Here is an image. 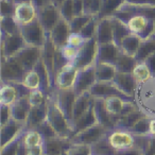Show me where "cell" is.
Wrapping results in <instances>:
<instances>
[{
    "label": "cell",
    "instance_id": "52a82bcc",
    "mask_svg": "<svg viewBox=\"0 0 155 155\" xmlns=\"http://www.w3.org/2000/svg\"><path fill=\"white\" fill-rule=\"evenodd\" d=\"M20 32L27 45L36 46V47H43L49 36L45 32L43 26L37 18L31 24L20 27Z\"/></svg>",
    "mask_w": 155,
    "mask_h": 155
},
{
    "label": "cell",
    "instance_id": "44dd1931",
    "mask_svg": "<svg viewBox=\"0 0 155 155\" xmlns=\"http://www.w3.org/2000/svg\"><path fill=\"white\" fill-rule=\"evenodd\" d=\"M26 129V124L18 122L12 118L8 123L0 127V137H1V147H5L7 143L17 137L24 130Z\"/></svg>",
    "mask_w": 155,
    "mask_h": 155
},
{
    "label": "cell",
    "instance_id": "7dc6e473",
    "mask_svg": "<svg viewBox=\"0 0 155 155\" xmlns=\"http://www.w3.org/2000/svg\"><path fill=\"white\" fill-rule=\"evenodd\" d=\"M60 10V14L64 19L67 21H70L73 17H74V11H73V5L72 0H65L64 2L60 5L58 8Z\"/></svg>",
    "mask_w": 155,
    "mask_h": 155
},
{
    "label": "cell",
    "instance_id": "30bf717a",
    "mask_svg": "<svg viewBox=\"0 0 155 155\" xmlns=\"http://www.w3.org/2000/svg\"><path fill=\"white\" fill-rule=\"evenodd\" d=\"M51 95L55 99L56 103L61 107V110L66 115L67 119L70 122L71 129H72V113H73V106L77 99L73 88H67V89H58L54 88L51 91Z\"/></svg>",
    "mask_w": 155,
    "mask_h": 155
},
{
    "label": "cell",
    "instance_id": "e575fe53",
    "mask_svg": "<svg viewBox=\"0 0 155 155\" xmlns=\"http://www.w3.org/2000/svg\"><path fill=\"white\" fill-rule=\"evenodd\" d=\"M21 83L24 84V86H26L27 88L29 89V91L41 89V86H43L41 77V74H39V72L35 68L27 71Z\"/></svg>",
    "mask_w": 155,
    "mask_h": 155
},
{
    "label": "cell",
    "instance_id": "4316f807",
    "mask_svg": "<svg viewBox=\"0 0 155 155\" xmlns=\"http://www.w3.org/2000/svg\"><path fill=\"white\" fill-rule=\"evenodd\" d=\"M94 104V97L91 95L89 91L82 94V95L77 96V99L73 106V113H72V124L74 121H77L85 112L91 108V106Z\"/></svg>",
    "mask_w": 155,
    "mask_h": 155
},
{
    "label": "cell",
    "instance_id": "ba28073f",
    "mask_svg": "<svg viewBox=\"0 0 155 155\" xmlns=\"http://www.w3.org/2000/svg\"><path fill=\"white\" fill-rule=\"evenodd\" d=\"M103 104L106 112L117 120L119 117L129 112L130 110L137 107L133 99H127L121 96H110V97L104 98Z\"/></svg>",
    "mask_w": 155,
    "mask_h": 155
},
{
    "label": "cell",
    "instance_id": "e7e4bbea",
    "mask_svg": "<svg viewBox=\"0 0 155 155\" xmlns=\"http://www.w3.org/2000/svg\"><path fill=\"white\" fill-rule=\"evenodd\" d=\"M154 35H155V34H154Z\"/></svg>",
    "mask_w": 155,
    "mask_h": 155
},
{
    "label": "cell",
    "instance_id": "4dcf8cb0",
    "mask_svg": "<svg viewBox=\"0 0 155 155\" xmlns=\"http://www.w3.org/2000/svg\"><path fill=\"white\" fill-rule=\"evenodd\" d=\"M117 73L115 64L96 62V77L97 81H113Z\"/></svg>",
    "mask_w": 155,
    "mask_h": 155
},
{
    "label": "cell",
    "instance_id": "60d3db41",
    "mask_svg": "<svg viewBox=\"0 0 155 155\" xmlns=\"http://www.w3.org/2000/svg\"><path fill=\"white\" fill-rule=\"evenodd\" d=\"M0 22H1V34L10 35L20 32V27L16 24L13 16H8V17L1 16Z\"/></svg>",
    "mask_w": 155,
    "mask_h": 155
},
{
    "label": "cell",
    "instance_id": "be15d7a7",
    "mask_svg": "<svg viewBox=\"0 0 155 155\" xmlns=\"http://www.w3.org/2000/svg\"><path fill=\"white\" fill-rule=\"evenodd\" d=\"M60 155H67V152H64V153H62V154H60Z\"/></svg>",
    "mask_w": 155,
    "mask_h": 155
},
{
    "label": "cell",
    "instance_id": "d4e9b609",
    "mask_svg": "<svg viewBox=\"0 0 155 155\" xmlns=\"http://www.w3.org/2000/svg\"><path fill=\"white\" fill-rule=\"evenodd\" d=\"M96 38H97L98 44H106L114 41L112 16L103 17L99 19L97 26V31H96Z\"/></svg>",
    "mask_w": 155,
    "mask_h": 155
},
{
    "label": "cell",
    "instance_id": "bcb514c9",
    "mask_svg": "<svg viewBox=\"0 0 155 155\" xmlns=\"http://www.w3.org/2000/svg\"><path fill=\"white\" fill-rule=\"evenodd\" d=\"M67 155H91V146L87 144H77L71 143L70 147L67 149Z\"/></svg>",
    "mask_w": 155,
    "mask_h": 155
},
{
    "label": "cell",
    "instance_id": "d590c367",
    "mask_svg": "<svg viewBox=\"0 0 155 155\" xmlns=\"http://www.w3.org/2000/svg\"><path fill=\"white\" fill-rule=\"evenodd\" d=\"M131 73L134 77V79L136 80L137 84L144 82V81L149 80L150 78L153 77L150 68H149V66L147 65V63L144 61H137Z\"/></svg>",
    "mask_w": 155,
    "mask_h": 155
},
{
    "label": "cell",
    "instance_id": "9a60e30c",
    "mask_svg": "<svg viewBox=\"0 0 155 155\" xmlns=\"http://www.w3.org/2000/svg\"><path fill=\"white\" fill-rule=\"evenodd\" d=\"M78 70L73 63L69 62L64 67L56 72L55 79H54V88L58 89H67L73 88L75 82V78L78 74Z\"/></svg>",
    "mask_w": 155,
    "mask_h": 155
},
{
    "label": "cell",
    "instance_id": "6125c7cd",
    "mask_svg": "<svg viewBox=\"0 0 155 155\" xmlns=\"http://www.w3.org/2000/svg\"><path fill=\"white\" fill-rule=\"evenodd\" d=\"M64 1H65V0H51V2L53 3L54 5H56L58 8H60V5H62Z\"/></svg>",
    "mask_w": 155,
    "mask_h": 155
},
{
    "label": "cell",
    "instance_id": "6da1fadb",
    "mask_svg": "<svg viewBox=\"0 0 155 155\" xmlns=\"http://www.w3.org/2000/svg\"><path fill=\"white\" fill-rule=\"evenodd\" d=\"M137 107L150 118L155 117V77L138 83L134 94Z\"/></svg>",
    "mask_w": 155,
    "mask_h": 155
},
{
    "label": "cell",
    "instance_id": "e0dca14e",
    "mask_svg": "<svg viewBox=\"0 0 155 155\" xmlns=\"http://www.w3.org/2000/svg\"><path fill=\"white\" fill-rule=\"evenodd\" d=\"M41 52L43 48L36 47V46H30L27 45L25 48H22L16 55H14L25 67L27 71L34 69L37 63L41 58Z\"/></svg>",
    "mask_w": 155,
    "mask_h": 155
},
{
    "label": "cell",
    "instance_id": "9f6ffc18",
    "mask_svg": "<svg viewBox=\"0 0 155 155\" xmlns=\"http://www.w3.org/2000/svg\"><path fill=\"white\" fill-rule=\"evenodd\" d=\"M27 155H46L45 153V147L43 144H39V146L33 147V148H29Z\"/></svg>",
    "mask_w": 155,
    "mask_h": 155
},
{
    "label": "cell",
    "instance_id": "816d5d0a",
    "mask_svg": "<svg viewBox=\"0 0 155 155\" xmlns=\"http://www.w3.org/2000/svg\"><path fill=\"white\" fill-rule=\"evenodd\" d=\"M15 10V2L13 0H1V16H13Z\"/></svg>",
    "mask_w": 155,
    "mask_h": 155
},
{
    "label": "cell",
    "instance_id": "836d02e7",
    "mask_svg": "<svg viewBox=\"0 0 155 155\" xmlns=\"http://www.w3.org/2000/svg\"><path fill=\"white\" fill-rule=\"evenodd\" d=\"M136 60L135 56L129 55V54L124 53L120 50V53H119L118 58L115 63V66L117 68V71H120V72H132L134 66H135Z\"/></svg>",
    "mask_w": 155,
    "mask_h": 155
},
{
    "label": "cell",
    "instance_id": "2e32d148",
    "mask_svg": "<svg viewBox=\"0 0 155 155\" xmlns=\"http://www.w3.org/2000/svg\"><path fill=\"white\" fill-rule=\"evenodd\" d=\"M13 18L19 27L31 24L37 18V8L31 1L15 3Z\"/></svg>",
    "mask_w": 155,
    "mask_h": 155
},
{
    "label": "cell",
    "instance_id": "74e56055",
    "mask_svg": "<svg viewBox=\"0 0 155 155\" xmlns=\"http://www.w3.org/2000/svg\"><path fill=\"white\" fill-rule=\"evenodd\" d=\"M45 138L41 133L36 129H27L24 135V142L27 148H33V147L43 144Z\"/></svg>",
    "mask_w": 155,
    "mask_h": 155
},
{
    "label": "cell",
    "instance_id": "cb8c5ba5",
    "mask_svg": "<svg viewBox=\"0 0 155 155\" xmlns=\"http://www.w3.org/2000/svg\"><path fill=\"white\" fill-rule=\"evenodd\" d=\"M120 47L112 41L106 44H99L98 47V55L96 62H103L115 64L116 60L120 53Z\"/></svg>",
    "mask_w": 155,
    "mask_h": 155
},
{
    "label": "cell",
    "instance_id": "1f68e13d",
    "mask_svg": "<svg viewBox=\"0 0 155 155\" xmlns=\"http://www.w3.org/2000/svg\"><path fill=\"white\" fill-rule=\"evenodd\" d=\"M141 41H142V39L140 38L139 36L130 33L127 36H125L124 38L122 39V41H121V44H120V49H121V51L129 54V55L135 56L138 49H139Z\"/></svg>",
    "mask_w": 155,
    "mask_h": 155
},
{
    "label": "cell",
    "instance_id": "7c38bea8",
    "mask_svg": "<svg viewBox=\"0 0 155 155\" xmlns=\"http://www.w3.org/2000/svg\"><path fill=\"white\" fill-rule=\"evenodd\" d=\"M29 91L22 83H2L0 89V104L11 106L20 97L29 95Z\"/></svg>",
    "mask_w": 155,
    "mask_h": 155
},
{
    "label": "cell",
    "instance_id": "8d00e7d4",
    "mask_svg": "<svg viewBox=\"0 0 155 155\" xmlns=\"http://www.w3.org/2000/svg\"><path fill=\"white\" fill-rule=\"evenodd\" d=\"M123 1L124 0H101V9L97 17L100 19L103 17L113 16L117 9L122 5Z\"/></svg>",
    "mask_w": 155,
    "mask_h": 155
},
{
    "label": "cell",
    "instance_id": "603a6c76",
    "mask_svg": "<svg viewBox=\"0 0 155 155\" xmlns=\"http://www.w3.org/2000/svg\"><path fill=\"white\" fill-rule=\"evenodd\" d=\"M31 108H32V106H31L30 101H29V95L22 96L15 103L11 105L12 118L15 119L18 122L26 124Z\"/></svg>",
    "mask_w": 155,
    "mask_h": 155
},
{
    "label": "cell",
    "instance_id": "681fc988",
    "mask_svg": "<svg viewBox=\"0 0 155 155\" xmlns=\"http://www.w3.org/2000/svg\"><path fill=\"white\" fill-rule=\"evenodd\" d=\"M61 52H62V55L64 56L67 62L72 63L73 61L77 58L78 53H79V48L72 47V46L67 44V45H65L64 47L61 49Z\"/></svg>",
    "mask_w": 155,
    "mask_h": 155
},
{
    "label": "cell",
    "instance_id": "3957f363",
    "mask_svg": "<svg viewBox=\"0 0 155 155\" xmlns=\"http://www.w3.org/2000/svg\"><path fill=\"white\" fill-rule=\"evenodd\" d=\"M27 70L21 63L15 58H1V82L2 83H21Z\"/></svg>",
    "mask_w": 155,
    "mask_h": 155
},
{
    "label": "cell",
    "instance_id": "277c9868",
    "mask_svg": "<svg viewBox=\"0 0 155 155\" xmlns=\"http://www.w3.org/2000/svg\"><path fill=\"white\" fill-rule=\"evenodd\" d=\"M130 32L139 36L141 39H148L155 34V19L143 15H134L125 21Z\"/></svg>",
    "mask_w": 155,
    "mask_h": 155
},
{
    "label": "cell",
    "instance_id": "f1b7e54d",
    "mask_svg": "<svg viewBox=\"0 0 155 155\" xmlns=\"http://www.w3.org/2000/svg\"><path fill=\"white\" fill-rule=\"evenodd\" d=\"M146 115L141 112L138 107H135L133 110H130L122 116H120L117 120L116 127H120V129L130 130Z\"/></svg>",
    "mask_w": 155,
    "mask_h": 155
},
{
    "label": "cell",
    "instance_id": "d6a6232c",
    "mask_svg": "<svg viewBox=\"0 0 155 155\" xmlns=\"http://www.w3.org/2000/svg\"><path fill=\"white\" fill-rule=\"evenodd\" d=\"M112 25H113V34H114V43L120 47V44L125 36L130 34V30L127 25L123 20L119 19L118 17L112 16Z\"/></svg>",
    "mask_w": 155,
    "mask_h": 155
},
{
    "label": "cell",
    "instance_id": "7a4b0ae2",
    "mask_svg": "<svg viewBox=\"0 0 155 155\" xmlns=\"http://www.w3.org/2000/svg\"><path fill=\"white\" fill-rule=\"evenodd\" d=\"M47 121L51 124V127L56 132L58 136L61 137L71 138L73 135L70 122L67 119L66 115L64 114L58 104L56 103L53 96L50 94L48 95V113Z\"/></svg>",
    "mask_w": 155,
    "mask_h": 155
},
{
    "label": "cell",
    "instance_id": "91938a15",
    "mask_svg": "<svg viewBox=\"0 0 155 155\" xmlns=\"http://www.w3.org/2000/svg\"><path fill=\"white\" fill-rule=\"evenodd\" d=\"M124 1L132 2V3H140V5H154L155 7V0H124Z\"/></svg>",
    "mask_w": 155,
    "mask_h": 155
},
{
    "label": "cell",
    "instance_id": "ee69618b",
    "mask_svg": "<svg viewBox=\"0 0 155 155\" xmlns=\"http://www.w3.org/2000/svg\"><path fill=\"white\" fill-rule=\"evenodd\" d=\"M29 101L32 107H36V106H41L43 104L47 103L48 101V95H46L41 89H35V91H31L29 94Z\"/></svg>",
    "mask_w": 155,
    "mask_h": 155
},
{
    "label": "cell",
    "instance_id": "680465c9",
    "mask_svg": "<svg viewBox=\"0 0 155 155\" xmlns=\"http://www.w3.org/2000/svg\"><path fill=\"white\" fill-rule=\"evenodd\" d=\"M147 135L151 138V139H155V117L154 118H150V122H149V131Z\"/></svg>",
    "mask_w": 155,
    "mask_h": 155
},
{
    "label": "cell",
    "instance_id": "83f0119b",
    "mask_svg": "<svg viewBox=\"0 0 155 155\" xmlns=\"http://www.w3.org/2000/svg\"><path fill=\"white\" fill-rule=\"evenodd\" d=\"M47 113L48 101L47 103L43 104L41 106L32 107L30 110V114L28 116V119H27L26 127L27 129H36V127H38L47 119Z\"/></svg>",
    "mask_w": 155,
    "mask_h": 155
},
{
    "label": "cell",
    "instance_id": "8992f818",
    "mask_svg": "<svg viewBox=\"0 0 155 155\" xmlns=\"http://www.w3.org/2000/svg\"><path fill=\"white\" fill-rule=\"evenodd\" d=\"M134 15H143L155 19V7L149 5H140V3H132L127 1H123L122 5L117 9L114 13L115 17L127 21L130 17Z\"/></svg>",
    "mask_w": 155,
    "mask_h": 155
},
{
    "label": "cell",
    "instance_id": "db71d44e",
    "mask_svg": "<svg viewBox=\"0 0 155 155\" xmlns=\"http://www.w3.org/2000/svg\"><path fill=\"white\" fill-rule=\"evenodd\" d=\"M0 115H1V122H0V127L5 125L12 119V112H11V106L5 105V104H0Z\"/></svg>",
    "mask_w": 155,
    "mask_h": 155
},
{
    "label": "cell",
    "instance_id": "d6986e66",
    "mask_svg": "<svg viewBox=\"0 0 155 155\" xmlns=\"http://www.w3.org/2000/svg\"><path fill=\"white\" fill-rule=\"evenodd\" d=\"M89 93L94 98H100V99H104L110 96H121V97L127 98V99H132V98L125 96L123 93H121L113 81H96L93 87L89 89Z\"/></svg>",
    "mask_w": 155,
    "mask_h": 155
},
{
    "label": "cell",
    "instance_id": "f35d334b",
    "mask_svg": "<svg viewBox=\"0 0 155 155\" xmlns=\"http://www.w3.org/2000/svg\"><path fill=\"white\" fill-rule=\"evenodd\" d=\"M154 52H155V36H153L148 39H142L135 58L137 61H144L149 55H151Z\"/></svg>",
    "mask_w": 155,
    "mask_h": 155
},
{
    "label": "cell",
    "instance_id": "f6af8a7d",
    "mask_svg": "<svg viewBox=\"0 0 155 155\" xmlns=\"http://www.w3.org/2000/svg\"><path fill=\"white\" fill-rule=\"evenodd\" d=\"M98 21H99V18L93 16V17L89 19V21L87 22L84 26V28L80 31V34L82 36H84L86 39H91L93 37L96 36V31H97V26Z\"/></svg>",
    "mask_w": 155,
    "mask_h": 155
},
{
    "label": "cell",
    "instance_id": "ac0fdd59",
    "mask_svg": "<svg viewBox=\"0 0 155 155\" xmlns=\"http://www.w3.org/2000/svg\"><path fill=\"white\" fill-rule=\"evenodd\" d=\"M70 33L71 30L69 22L61 16V18L56 22L54 28L49 33V38L53 43L56 50H61L65 45H67Z\"/></svg>",
    "mask_w": 155,
    "mask_h": 155
},
{
    "label": "cell",
    "instance_id": "f907efd6",
    "mask_svg": "<svg viewBox=\"0 0 155 155\" xmlns=\"http://www.w3.org/2000/svg\"><path fill=\"white\" fill-rule=\"evenodd\" d=\"M36 130H38V131L41 132V135L44 136V138H45V139L54 137V136H58L56 132L54 131V129L51 127V124H50V123L47 121V119H46V120L44 121V122L41 123L38 127H36Z\"/></svg>",
    "mask_w": 155,
    "mask_h": 155
},
{
    "label": "cell",
    "instance_id": "ffe728a7",
    "mask_svg": "<svg viewBox=\"0 0 155 155\" xmlns=\"http://www.w3.org/2000/svg\"><path fill=\"white\" fill-rule=\"evenodd\" d=\"M113 82L118 87V89L121 93H123L129 98L134 99V94H135V89L136 86H137V82H136V80L134 79L131 72L117 71Z\"/></svg>",
    "mask_w": 155,
    "mask_h": 155
},
{
    "label": "cell",
    "instance_id": "7bdbcfd3",
    "mask_svg": "<svg viewBox=\"0 0 155 155\" xmlns=\"http://www.w3.org/2000/svg\"><path fill=\"white\" fill-rule=\"evenodd\" d=\"M93 17L87 14H83L80 16H74L72 19L69 21V26H70L71 32L74 33H80V31L84 28V26L89 21V19Z\"/></svg>",
    "mask_w": 155,
    "mask_h": 155
},
{
    "label": "cell",
    "instance_id": "c3c4849f",
    "mask_svg": "<svg viewBox=\"0 0 155 155\" xmlns=\"http://www.w3.org/2000/svg\"><path fill=\"white\" fill-rule=\"evenodd\" d=\"M149 122H150V117L144 116L129 131L134 134H138V135H147L149 131Z\"/></svg>",
    "mask_w": 155,
    "mask_h": 155
},
{
    "label": "cell",
    "instance_id": "5bb4252c",
    "mask_svg": "<svg viewBox=\"0 0 155 155\" xmlns=\"http://www.w3.org/2000/svg\"><path fill=\"white\" fill-rule=\"evenodd\" d=\"M60 18V10L52 2L37 9V19L39 20L44 30L48 35L51 32L52 29L54 28V26L56 25Z\"/></svg>",
    "mask_w": 155,
    "mask_h": 155
},
{
    "label": "cell",
    "instance_id": "b9f144b4",
    "mask_svg": "<svg viewBox=\"0 0 155 155\" xmlns=\"http://www.w3.org/2000/svg\"><path fill=\"white\" fill-rule=\"evenodd\" d=\"M26 130H27V127L17 136V137L14 138L12 141L7 143L5 147H1V150H0L1 155H17L18 146H19V143L21 142V140L24 139V135H25Z\"/></svg>",
    "mask_w": 155,
    "mask_h": 155
},
{
    "label": "cell",
    "instance_id": "11a10c76",
    "mask_svg": "<svg viewBox=\"0 0 155 155\" xmlns=\"http://www.w3.org/2000/svg\"><path fill=\"white\" fill-rule=\"evenodd\" d=\"M73 11H74V16H80L84 14V3L83 0H72Z\"/></svg>",
    "mask_w": 155,
    "mask_h": 155
},
{
    "label": "cell",
    "instance_id": "9c48e42d",
    "mask_svg": "<svg viewBox=\"0 0 155 155\" xmlns=\"http://www.w3.org/2000/svg\"><path fill=\"white\" fill-rule=\"evenodd\" d=\"M97 81L96 77V63L91 64L84 68H80L78 70V74L75 78V82L73 85V91L75 95H82V94L89 91L93 85Z\"/></svg>",
    "mask_w": 155,
    "mask_h": 155
},
{
    "label": "cell",
    "instance_id": "484cf974",
    "mask_svg": "<svg viewBox=\"0 0 155 155\" xmlns=\"http://www.w3.org/2000/svg\"><path fill=\"white\" fill-rule=\"evenodd\" d=\"M94 110H95V114H96V117H97L98 123L108 127V129H114V127H116L117 119L114 118L113 116H110V115L106 112L105 107H104V104H103V99L94 98Z\"/></svg>",
    "mask_w": 155,
    "mask_h": 155
},
{
    "label": "cell",
    "instance_id": "ab89813d",
    "mask_svg": "<svg viewBox=\"0 0 155 155\" xmlns=\"http://www.w3.org/2000/svg\"><path fill=\"white\" fill-rule=\"evenodd\" d=\"M91 151L93 154L91 155H117L118 152L113 148L108 142L107 138L103 137L101 140L96 142L95 144L91 146Z\"/></svg>",
    "mask_w": 155,
    "mask_h": 155
},
{
    "label": "cell",
    "instance_id": "f546056e",
    "mask_svg": "<svg viewBox=\"0 0 155 155\" xmlns=\"http://www.w3.org/2000/svg\"><path fill=\"white\" fill-rule=\"evenodd\" d=\"M96 123H98V120H97V117H96L95 110H94V104H93L87 112H85L77 121L73 122V124H72L73 135H74L75 133H78V132L86 129V127L96 124Z\"/></svg>",
    "mask_w": 155,
    "mask_h": 155
},
{
    "label": "cell",
    "instance_id": "4fadbf2b",
    "mask_svg": "<svg viewBox=\"0 0 155 155\" xmlns=\"http://www.w3.org/2000/svg\"><path fill=\"white\" fill-rule=\"evenodd\" d=\"M27 46L21 32L15 34H1V58L14 56Z\"/></svg>",
    "mask_w": 155,
    "mask_h": 155
},
{
    "label": "cell",
    "instance_id": "6f0895ef",
    "mask_svg": "<svg viewBox=\"0 0 155 155\" xmlns=\"http://www.w3.org/2000/svg\"><path fill=\"white\" fill-rule=\"evenodd\" d=\"M144 62L147 63V65H148L149 68H150L151 72H152V75L155 77V52L151 54V55H149L148 58L144 60Z\"/></svg>",
    "mask_w": 155,
    "mask_h": 155
},
{
    "label": "cell",
    "instance_id": "5b68a950",
    "mask_svg": "<svg viewBox=\"0 0 155 155\" xmlns=\"http://www.w3.org/2000/svg\"><path fill=\"white\" fill-rule=\"evenodd\" d=\"M110 130V129L100 124V123H96V124L91 125V127H88L86 129L82 130V131L75 133L70 138V142L77 144L93 146L96 142L101 140L103 137H105Z\"/></svg>",
    "mask_w": 155,
    "mask_h": 155
},
{
    "label": "cell",
    "instance_id": "8fae6325",
    "mask_svg": "<svg viewBox=\"0 0 155 155\" xmlns=\"http://www.w3.org/2000/svg\"><path fill=\"white\" fill-rule=\"evenodd\" d=\"M98 47H99V44H98L96 36L85 41L84 45L79 49L77 58L72 62L78 69L84 68L88 65L96 63L98 55Z\"/></svg>",
    "mask_w": 155,
    "mask_h": 155
},
{
    "label": "cell",
    "instance_id": "94428289",
    "mask_svg": "<svg viewBox=\"0 0 155 155\" xmlns=\"http://www.w3.org/2000/svg\"><path fill=\"white\" fill-rule=\"evenodd\" d=\"M31 2H32L37 9H39V8L44 7V5H48V3H51V0H31Z\"/></svg>",
    "mask_w": 155,
    "mask_h": 155
},
{
    "label": "cell",
    "instance_id": "7402d4cb",
    "mask_svg": "<svg viewBox=\"0 0 155 155\" xmlns=\"http://www.w3.org/2000/svg\"><path fill=\"white\" fill-rule=\"evenodd\" d=\"M70 138L54 136L51 138H47L44 141L46 155H60L66 152L67 149L70 147Z\"/></svg>",
    "mask_w": 155,
    "mask_h": 155
},
{
    "label": "cell",
    "instance_id": "f5cc1de1",
    "mask_svg": "<svg viewBox=\"0 0 155 155\" xmlns=\"http://www.w3.org/2000/svg\"><path fill=\"white\" fill-rule=\"evenodd\" d=\"M87 39L85 38L84 36L80 34V33H74V32H71L70 35H69V38H68V45L72 46V47L75 48H79L80 49L83 45L85 44Z\"/></svg>",
    "mask_w": 155,
    "mask_h": 155
}]
</instances>
